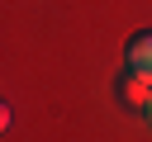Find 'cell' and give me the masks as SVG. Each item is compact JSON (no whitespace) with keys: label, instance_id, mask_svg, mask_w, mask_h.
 I'll list each match as a JSON object with an SVG mask.
<instances>
[{"label":"cell","instance_id":"cell-1","mask_svg":"<svg viewBox=\"0 0 152 142\" xmlns=\"http://www.w3.org/2000/svg\"><path fill=\"white\" fill-rule=\"evenodd\" d=\"M128 71L133 76H142L147 85H152V28H142V33H133V43H128Z\"/></svg>","mask_w":152,"mask_h":142},{"label":"cell","instance_id":"cell-2","mask_svg":"<svg viewBox=\"0 0 152 142\" xmlns=\"http://www.w3.org/2000/svg\"><path fill=\"white\" fill-rule=\"evenodd\" d=\"M119 99H124L128 109H147V104H152V85L128 71V76H119Z\"/></svg>","mask_w":152,"mask_h":142},{"label":"cell","instance_id":"cell-3","mask_svg":"<svg viewBox=\"0 0 152 142\" xmlns=\"http://www.w3.org/2000/svg\"><path fill=\"white\" fill-rule=\"evenodd\" d=\"M5 128H10V104L0 99V133H5Z\"/></svg>","mask_w":152,"mask_h":142},{"label":"cell","instance_id":"cell-4","mask_svg":"<svg viewBox=\"0 0 152 142\" xmlns=\"http://www.w3.org/2000/svg\"><path fill=\"white\" fill-rule=\"evenodd\" d=\"M142 114H147V123H152V104H147V109H142Z\"/></svg>","mask_w":152,"mask_h":142}]
</instances>
